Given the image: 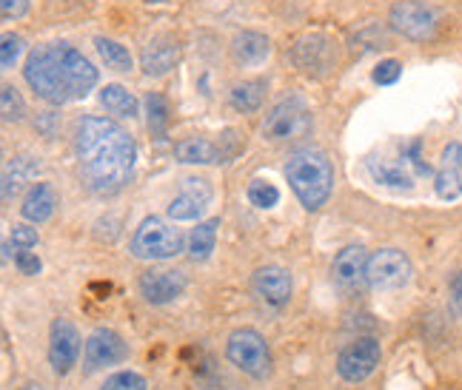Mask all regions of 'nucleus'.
Masks as SVG:
<instances>
[{
    "label": "nucleus",
    "instance_id": "15",
    "mask_svg": "<svg viewBox=\"0 0 462 390\" xmlns=\"http://www.w3.org/2000/svg\"><path fill=\"white\" fill-rule=\"evenodd\" d=\"M186 291V277L171 268H152L140 277V296L149 305H169Z\"/></svg>",
    "mask_w": 462,
    "mask_h": 390
},
{
    "label": "nucleus",
    "instance_id": "19",
    "mask_svg": "<svg viewBox=\"0 0 462 390\" xmlns=\"http://www.w3.org/2000/svg\"><path fill=\"white\" fill-rule=\"evenodd\" d=\"M365 265H368L365 248L363 245H348L334 257L331 274L343 288H354V286H360V282L365 279Z\"/></svg>",
    "mask_w": 462,
    "mask_h": 390
},
{
    "label": "nucleus",
    "instance_id": "10",
    "mask_svg": "<svg viewBox=\"0 0 462 390\" xmlns=\"http://www.w3.org/2000/svg\"><path fill=\"white\" fill-rule=\"evenodd\" d=\"M411 279V259L397 248H383L371 254L365 265V282L374 291H397Z\"/></svg>",
    "mask_w": 462,
    "mask_h": 390
},
{
    "label": "nucleus",
    "instance_id": "35",
    "mask_svg": "<svg viewBox=\"0 0 462 390\" xmlns=\"http://www.w3.org/2000/svg\"><path fill=\"white\" fill-rule=\"evenodd\" d=\"M14 265H17V271L26 274V277L41 274V259H38V254H32V251H17Z\"/></svg>",
    "mask_w": 462,
    "mask_h": 390
},
{
    "label": "nucleus",
    "instance_id": "38",
    "mask_svg": "<svg viewBox=\"0 0 462 390\" xmlns=\"http://www.w3.org/2000/svg\"><path fill=\"white\" fill-rule=\"evenodd\" d=\"M26 390H43V387H34V385H32V387H26Z\"/></svg>",
    "mask_w": 462,
    "mask_h": 390
},
{
    "label": "nucleus",
    "instance_id": "1",
    "mask_svg": "<svg viewBox=\"0 0 462 390\" xmlns=\"http://www.w3.org/2000/svg\"><path fill=\"white\" fill-rule=\"evenodd\" d=\"M75 154L86 188L100 197H112L132 180L137 146L115 120L92 114L78 122Z\"/></svg>",
    "mask_w": 462,
    "mask_h": 390
},
{
    "label": "nucleus",
    "instance_id": "25",
    "mask_svg": "<svg viewBox=\"0 0 462 390\" xmlns=\"http://www.w3.org/2000/svg\"><path fill=\"white\" fill-rule=\"evenodd\" d=\"M217 228H220L217 220H208V222H200L191 231V237H189V254H191L194 262H203V259L211 257V251H215V242H217Z\"/></svg>",
    "mask_w": 462,
    "mask_h": 390
},
{
    "label": "nucleus",
    "instance_id": "37",
    "mask_svg": "<svg viewBox=\"0 0 462 390\" xmlns=\"http://www.w3.org/2000/svg\"><path fill=\"white\" fill-rule=\"evenodd\" d=\"M451 311L457 313V316H462V271L454 277V282H451Z\"/></svg>",
    "mask_w": 462,
    "mask_h": 390
},
{
    "label": "nucleus",
    "instance_id": "27",
    "mask_svg": "<svg viewBox=\"0 0 462 390\" xmlns=\"http://www.w3.org/2000/svg\"><path fill=\"white\" fill-rule=\"evenodd\" d=\"M263 92H265V83L263 80H245L240 86L231 88V105L243 114H252L260 109L263 103Z\"/></svg>",
    "mask_w": 462,
    "mask_h": 390
},
{
    "label": "nucleus",
    "instance_id": "20",
    "mask_svg": "<svg viewBox=\"0 0 462 390\" xmlns=\"http://www.w3.org/2000/svg\"><path fill=\"white\" fill-rule=\"evenodd\" d=\"M55 205H58V194L55 188H51L49 183H34L29 188V194L23 197V205H21V214L23 220L41 225L46 220H51V214H55Z\"/></svg>",
    "mask_w": 462,
    "mask_h": 390
},
{
    "label": "nucleus",
    "instance_id": "14",
    "mask_svg": "<svg viewBox=\"0 0 462 390\" xmlns=\"http://www.w3.org/2000/svg\"><path fill=\"white\" fill-rule=\"evenodd\" d=\"M211 197H215V191H211V183L206 180V177H186L180 194H177L169 205V217L177 222L198 220L211 205Z\"/></svg>",
    "mask_w": 462,
    "mask_h": 390
},
{
    "label": "nucleus",
    "instance_id": "29",
    "mask_svg": "<svg viewBox=\"0 0 462 390\" xmlns=\"http://www.w3.org/2000/svg\"><path fill=\"white\" fill-rule=\"evenodd\" d=\"M245 197L257 208H274L280 203V191H277V186L265 183V180H252V183H248Z\"/></svg>",
    "mask_w": 462,
    "mask_h": 390
},
{
    "label": "nucleus",
    "instance_id": "16",
    "mask_svg": "<svg viewBox=\"0 0 462 390\" xmlns=\"http://www.w3.org/2000/svg\"><path fill=\"white\" fill-rule=\"evenodd\" d=\"M254 294L263 299L265 305H286L291 299V274L280 265H265V268L254 271Z\"/></svg>",
    "mask_w": 462,
    "mask_h": 390
},
{
    "label": "nucleus",
    "instance_id": "8",
    "mask_svg": "<svg viewBox=\"0 0 462 390\" xmlns=\"http://www.w3.org/2000/svg\"><path fill=\"white\" fill-rule=\"evenodd\" d=\"M388 23L402 38L425 43L437 34V12L431 6H425L422 0H400V4L391 6Z\"/></svg>",
    "mask_w": 462,
    "mask_h": 390
},
{
    "label": "nucleus",
    "instance_id": "13",
    "mask_svg": "<svg viewBox=\"0 0 462 390\" xmlns=\"http://www.w3.org/2000/svg\"><path fill=\"white\" fill-rule=\"evenodd\" d=\"M126 357H129L126 342L120 340V333L109 331V328H97L83 345V362H86L88 374H95V370H100V367L117 365Z\"/></svg>",
    "mask_w": 462,
    "mask_h": 390
},
{
    "label": "nucleus",
    "instance_id": "4",
    "mask_svg": "<svg viewBox=\"0 0 462 390\" xmlns=\"http://www.w3.org/2000/svg\"><path fill=\"white\" fill-rule=\"evenodd\" d=\"M226 357L231 365L252 379H265L272 374V348L263 340V333L252 328H240L228 336Z\"/></svg>",
    "mask_w": 462,
    "mask_h": 390
},
{
    "label": "nucleus",
    "instance_id": "36",
    "mask_svg": "<svg viewBox=\"0 0 462 390\" xmlns=\"http://www.w3.org/2000/svg\"><path fill=\"white\" fill-rule=\"evenodd\" d=\"M29 12V0H0V14L4 21H21Z\"/></svg>",
    "mask_w": 462,
    "mask_h": 390
},
{
    "label": "nucleus",
    "instance_id": "26",
    "mask_svg": "<svg viewBox=\"0 0 462 390\" xmlns=\"http://www.w3.org/2000/svg\"><path fill=\"white\" fill-rule=\"evenodd\" d=\"M95 49L100 60L112 68V72H132V55L126 46H120L117 41H109V38H95Z\"/></svg>",
    "mask_w": 462,
    "mask_h": 390
},
{
    "label": "nucleus",
    "instance_id": "31",
    "mask_svg": "<svg viewBox=\"0 0 462 390\" xmlns=\"http://www.w3.org/2000/svg\"><path fill=\"white\" fill-rule=\"evenodd\" d=\"M0 66H4V72L14 68V63L21 60L23 55V38L21 34H4V41H0Z\"/></svg>",
    "mask_w": 462,
    "mask_h": 390
},
{
    "label": "nucleus",
    "instance_id": "30",
    "mask_svg": "<svg viewBox=\"0 0 462 390\" xmlns=\"http://www.w3.org/2000/svg\"><path fill=\"white\" fill-rule=\"evenodd\" d=\"M0 114H4L6 122H21L23 120L26 105H23V97L17 95L14 86H4V92H0Z\"/></svg>",
    "mask_w": 462,
    "mask_h": 390
},
{
    "label": "nucleus",
    "instance_id": "32",
    "mask_svg": "<svg viewBox=\"0 0 462 390\" xmlns=\"http://www.w3.org/2000/svg\"><path fill=\"white\" fill-rule=\"evenodd\" d=\"M100 390H146V379L134 374V370H120V374H112L106 379Z\"/></svg>",
    "mask_w": 462,
    "mask_h": 390
},
{
    "label": "nucleus",
    "instance_id": "17",
    "mask_svg": "<svg viewBox=\"0 0 462 390\" xmlns=\"http://www.w3.org/2000/svg\"><path fill=\"white\" fill-rule=\"evenodd\" d=\"M434 188L442 200H457L462 194V146L459 143H448L446 151H442Z\"/></svg>",
    "mask_w": 462,
    "mask_h": 390
},
{
    "label": "nucleus",
    "instance_id": "6",
    "mask_svg": "<svg viewBox=\"0 0 462 390\" xmlns=\"http://www.w3.org/2000/svg\"><path fill=\"white\" fill-rule=\"evenodd\" d=\"M291 60L303 75L326 77L337 68L340 49H337V41L331 38V34L309 32V34H303V38H297V43L291 46Z\"/></svg>",
    "mask_w": 462,
    "mask_h": 390
},
{
    "label": "nucleus",
    "instance_id": "11",
    "mask_svg": "<svg viewBox=\"0 0 462 390\" xmlns=\"http://www.w3.org/2000/svg\"><path fill=\"white\" fill-rule=\"evenodd\" d=\"M380 357H383L380 342L374 336H363V340L351 342L340 353V359H337V374H340L346 382H363L377 370Z\"/></svg>",
    "mask_w": 462,
    "mask_h": 390
},
{
    "label": "nucleus",
    "instance_id": "23",
    "mask_svg": "<svg viewBox=\"0 0 462 390\" xmlns=\"http://www.w3.org/2000/svg\"><path fill=\"white\" fill-rule=\"evenodd\" d=\"M34 174H38V163L32 157H12L4 168V200L9 203L12 197H17Z\"/></svg>",
    "mask_w": 462,
    "mask_h": 390
},
{
    "label": "nucleus",
    "instance_id": "34",
    "mask_svg": "<svg viewBox=\"0 0 462 390\" xmlns=\"http://www.w3.org/2000/svg\"><path fill=\"white\" fill-rule=\"evenodd\" d=\"M402 75V63L400 60H383L377 68H374V83L380 86H391V83H397Z\"/></svg>",
    "mask_w": 462,
    "mask_h": 390
},
{
    "label": "nucleus",
    "instance_id": "9",
    "mask_svg": "<svg viewBox=\"0 0 462 390\" xmlns=\"http://www.w3.org/2000/svg\"><path fill=\"white\" fill-rule=\"evenodd\" d=\"M240 151L237 132H226L217 140L206 137H186L174 146V157L186 166H211V163H228L231 157Z\"/></svg>",
    "mask_w": 462,
    "mask_h": 390
},
{
    "label": "nucleus",
    "instance_id": "21",
    "mask_svg": "<svg viewBox=\"0 0 462 390\" xmlns=\"http://www.w3.org/2000/svg\"><path fill=\"white\" fill-rule=\"evenodd\" d=\"M269 51H272V43L260 32H240L235 38V43H231V55H235V60L243 66L263 63L265 58H269Z\"/></svg>",
    "mask_w": 462,
    "mask_h": 390
},
{
    "label": "nucleus",
    "instance_id": "3",
    "mask_svg": "<svg viewBox=\"0 0 462 390\" xmlns=\"http://www.w3.org/2000/svg\"><path fill=\"white\" fill-rule=\"evenodd\" d=\"M286 180L306 211H319L334 191V166L326 151L300 149L289 157Z\"/></svg>",
    "mask_w": 462,
    "mask_h": 390
},
{
    "label": "nucleus",
    "instance_id": "22",
    "mask_svg": "<svg viewBox=\"0 0 462 390\" xmlns=\"http://www.w3.org/2000/svg\"><path fill=\"white\" fill-rule=\"evenodd\" d=\"M368 171H371V177H374L377 183H383V186H391V188H411L414 186V174H411V168H408V163L402 159H368Z\"/></svg>",
    "mask_w": 462,
    "mask_h": 390
},
{
    "label": "nucleus",
    "instance_id": "33",
    "mask_svg": "<svg viewBox=\"0 0 462 390\" xmlns=\"http://www.w3.org/2000/svg\"><path fill=\"white\" fill-rule=\"evenodd\" d=\"M9 240L14 245V251H32V248L38 245V231H34V228H29V225H14Z\"/></svg>",
    "mask_w": 462,
    "mask_h": 390
},
{
    "label": "nucleus",
    "instance_id": "2",
    "mask_svg": "<svg viewBox=\"0 0 462 390\" xmlns=\"http://www.w3.org/2000/svg\"><path fill=\"white\" fill-rule=\"evenodd\" d=\"M23 77L41 100L66 105L83 100L97 86V68L69 43H43L29 51Z\"/></svg>",
    "mask_w": 462,
    "mask_h": 390
},
{
    "label": "nucleus",
    "instance_id": "5",
    "mask_svg": "<svg viewBox=\"0 0 462 390\" xmlns=\"http://www.w3.org/2000/svg\"><path fill=\"white\" fill-rule=\"evenodd\" d=\"M183 251L180 228L160 217H146L132 237V254L137 259H171Z\"/></svg>",
    "mask_w": 462,
    "mask_h": 390
},
{
    "label": "nucleus",
    "instance_id": "7",
    "mask_svg": "<svg viewBox=\"0 0 462 390\" xmlns=\"http://www.w3.org/2000/svg\"><path fill=\"white\" fill-rule=\"evenodd\" d=\"M309 129H311V112L300 97L280 100L277 105H272V112L263 120V134L272 143H289V140L309 134Z\"/></svg>",
    "mask_w": 462,
    "mask_h": 390
},
{
    "label": "nucleus",
    "instance_id": "24",
    "mask_svg": "<svg viewBox=\"0 0 462 390\" xmlns=\"http://www.w3.org/2000/svg\"><path fill=\"white\" fill-rule=\"evenodd\" d=\"M100 103H103V109L115 114V117H137V97L129 92V88H123L117 83L112 86H106L103 92H100Z\"/></svg>",
    "mask_w": 462,
    "mask_h": 390
},
{
    "label": "nucleus",
    "instance_id": "28",
    "mask_svg": "<svg viewBox=\"0 0 462 390\" xmlns=\"http://www.w3.org/2000/svg\"><path fill=\"white\" fill-rule=\"evenodd\" d=\"M146 109H149V132L154 137H163L166 126H169V105L160 95H149L146 97Z\"/></svg>",
    "mask_w": 462,
    "mask_h": 390
},
{
    "label": "nucleus",
    "instance_id": "18",
    "mask_svg": "<svg viewBox=\"0 0 462 390\" xmlns=\"http://www.w3.org/2000/svg\"><path fill=\"white\" fill-rule=\"evenodd\" d=\"M177 58H180V51H177V43L169 41V38H154L143 46V55H140V68L149 75V77H163L169 75L171 68L177 66Z\"/></svg>",
    "mask_w": 462,
    "mask_h": 390
},
{
    "label": "nucleus",
    "instance_id": "12",
    "mask_svg": "<svg viewBox=\"0 0 462 390\" xmlns=\"http://www.w3.org/2000/svg\"><path fill=\"white\" fill-rule=\"evenodd\" d=\"M80 357V333L69 319H55L49 331V365L55 374H69Z\"/></svg>",
    "mask_w": 462,
    "mask_h": 390
}]
</instances>
